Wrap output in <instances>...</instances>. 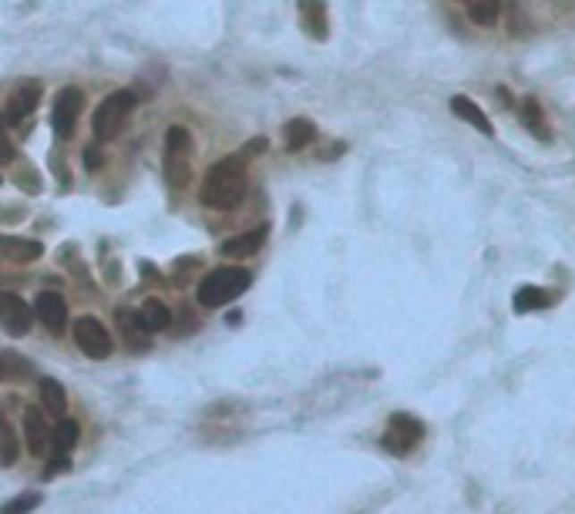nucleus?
Returning <instances> with one entry per match:
<instances>
[{
  "instance_id": "obj_1",
  "label": "nucleus",
  "mask_w": 575,
  "mask_h": 514,
  "mask_svg": "<svg viewBox=\"0 0 575 514\" xmlns=\"http://www.w3.org/2000/svg\"><path fill=\"white\" fill-rule=\"evenodd\" d=\"M242 192H246V158L242 155H229V158L216 162L206 172L199 198L209 209H233L242 198Z\"/></svg>"
},
{
  "instance_id": "obj_2",
  "label": "nucleus",
  "mask_w": 575,
  "mask_h": 514,
  "mask_svg": "<svg viewBox=\"0 0 575 514\" xmlns=\"http://www.w3.org/2000/svg\"><path fill=\"white\" fill-rule=\"evenodd\" d=\"M253 286V273L242 269V265H223V269H212L209 276L199 282V303L206 309H219V306L233 303L236 296Z\"/></svg>"
},
{
  "instance_id": "obj_3",
  "label": "nucleus",
  "mask_w": 575,
  "mask_h": 514,
  "mask_svg": "<svg viewBox=\"0 0 575 514\" xmlns=\"http://www.w3.org/2000/svg\"><path fill=\"white\" fill-rule=\"evenodd\" d=\"M135 105H139V91H131V88H122V91H114V95L105 97L98 105V112H95V122H91L95 139L98 141L118 139L128 122V114L135 112Z\"/></svg>"
},
{
  "instance_id": "obj_4",
  "label": "nucleus",
  "mask_w": 575,
  "mask_h": 514,
  "mask_svg": "<svg viewBox=\"0 0 575 514\" xmlns=\"http://www.w3.org/2000/svg\"><path fill=\"white\" fill-rule=\"evenodd\" d=\"M189 172H192V135L175 125L165 135V175L175 189H182L189 185Z\"/></svg>"
},
{
  "instance_id": "obj_5",
  "label": "nucleus",
  "mask_w": 575,
  "mask_h": 514,
  "mask_svg": "<svg viewBox=\"0 0 575 514\" xmlns=\"http://www.w3.org/2000/svg\"><path fill=\"white\" fill-rule=\"evenodd\" d=\"M424 437V427L418 417H407V414H393L391 424H387V431L380 437V444L387 454H397V458H404L414 451V444Z\"/></svg>"
},
{
  "instance_id": "obj_6",
  "label": "nucleus",
  "mask_w": 575,
  "mask_h": 514,
  "mask_svg": "<svg viewBox=\"0 0 575 514\" xmlns=\"http://www.w3.org/2000/svg\"><path fill=\"white\" fill-rule=\"evenodd\" d=\"M74 343H78V350H81L85 357H91V360H105L114 350L105 323L95 320V316H81V320L74 323Z\"/></svg>"
},
{
  "instance_id": "obj_7",
  "label": "nucleus",
  "mask_w": 575,
  "mask_h": 514,
  "mask_svg": "<svg viewBox=\"0 0 575 514\" xmlns=\"http://www.w3.org/2000/svg\"><path fill=\"white\" fill-rule=\"evenodd\" d=\"M81 105H85V95L78 88H61L55 97V108H51V128H55L57 139H71L74 131V122L81 114Z\"/></svg>"
},
{
  "instance_id": "obj_8",
  "label": "nucleus",
  "mask_w": 575,
  "mask_h": 514,
  "mask_svg": "<svg viewBox=\"0 0 575 514\" xmlns=\"http://www.w3.org/2000/svg\"><path fill=\"white\" fill-rule=\"evenodd\" d=\"M30 323H34V309L14 292H0V326L11 336H24Z\"/></svg>"
},
{
  "instance_id": "obj_9",
  "label": "nucleus",
  "mask_w": 575,
  "mask_h": 514,
  "mask_svg": "<svg viewBox=\"0 0 575 514\" xmlns=\"http://www.w3.org/2000/svg\"><path fill=\"white\" fill-rule=\"evenodd\" d=\"M34 316L51 330V333H64V326H68V303H64V296L55 290H44L38 299H34Z\"/></svg>"
},
{
  "instance_id": "obj_10",
  "label": "nucleus",
  "mask_w": 575,
  "mask_h": 514,
  "mask_svg": "<svg viewBox=\"0 0 575 514\" xmlns=\"http://www.w3.org/2000/svg\"><path fill=\"white\" fill-rule=\"evenodd\" d=\"M24 441H28V454L30 458H44L51 451V427L38 407L24 410Z\"/></svg>"
},
{
  "instance_id": "obj_11",
  "label": "nucleus",
  "mask_w": 575,
  "mask_h": 514,
  "mask_svg": "<svg viewBox=\"0 0 575 514\" xmlns=\"http://www.w3.org/2000/svg\"><path fill=\"white\" fill-rule=\"evenodd\" d=\"M41 105V81H24L7 97V122H24Z\"/></svg>"
},
{
  "instance_id": "obj_12",
  "label": "nucleus",
  "mask_w": 575,
  "mask_h": 514,
  "mask_svg": "<svg viewBox=\"0 0 575 514\" xmlns=\"http://www.w3.org/2000/svg\"><path fill=\"white\" fill-rule=\"evenodd\" d=\"M269 236V225H256L249 232H242V236H233L223 242V256L229 259H246V256H256V252L263 249V242Z\"/></svg>"
},
{
  "instance_id": "obj_13",
  "label": "nucleus",
  "mask_w": 575,
  "mask_h": 514,
  "mask_svg": "<svg viewBox=\"0 0 575 514\" xmlns=\"http://www.w3.org/2000/svg\"><path fill=\"white\" fill-rule=\"evenodd\" d=\"M300 4V21L313 41H326L330 24H326V0H296Z\"/></svg>"
},
{
  "instance_id": "obj_14",
  "label": "nucleus",
  "mask_w": 575,
  "mask_h": 514,
  "mask_svg": "<svg viewBox=\"0 0 575 514\" xmlns=\"http://www.w3.org/2000/svg\"><path fill=\"white\" fill-rule=\"evenodd\" d=\"M44 256V246L38 239H17V236H0V259L7 263H34Z\"/></svg>"
},
{
  "instance_id": "obj_15",
  "label": "nucleus",
  "mask_w": 575,
  "mask_h": 514,
  "mask_svg": "<svg viewBox=\"0 0 575 514\" xmlns=\"http://www.w3.org/2000/svg\"><path fill=\"white\" fill-rule=\"evenodd\" d=\"M451 112L458 114L461 122H468V125H471V128H478V131H481L485 139H491V135H495V128H491L488 114L481 112V108H478L475 101H471V97L454 95V97H451Z\"/></svg>"
},
{
  "instance_id": "obj_16",
  "label": "nucleus",
  "mask_w": 575,
  "mask_h": 514,
  "mask_svg": "<svg viewBox=\"0 0 575 514\" xmlns=\"http://www.w3.org/2000/svg\"><path fill=\"white\" fill-rule=\"evenodd\" d=\"M139 323L148 330V333H162L172 326V309L162 299H148V303L139 309Z\"/></svg>"
},
{
  "instance_id": "obj_17",
  "label": "nucleus",
  "mask_w": 575,
  "mask_h": 514,
  "mask_svg": "<svg viewBox=\"0 0 575 514\" xmlns=\"http://www.w3.org/2000/svg\"><path fill=\"white\" fill-rule=\"evenodd\" d=\"M41 400H44V410H47L51 417L61 420L68 414V393H64V387H61L57 380H51V376L41 380Z\"/></svg>"
},
{
  "instance_id": "obj_18",
  "label": "nucleus",
  "mask_w": 575,
  "mask_h": 514,
  "mask_svg": "<svg viewBox=\"0 0 575 514\" xmlns=\"http://www.w3.org/2000/svg\"><path fill=\"white\" fill-rule=\"evenodd\" d=\"M283 139H286V152H303L309 141L317 139V128L307 118H293L283 131Z\"/></svg>"
},
{
  "instance_id": "obj_19",
  "label": "nucleus",
  "mask_w": 575,
  "mask_h": 514,
  "mask_svg": "<svg viewBox=\"0 0 575 514\" xmlns=\"http://www.w3.org/2000/svg\"><path fill=\"white\" fill-rule=\"evenodd\" d=\"M521 125L532 131V139H538V141L552 139V131H548V125H545V114H542V108H538L535 97H525V105H521Z\"/></svg>"
},
{
  "instance_id": "obj_20",
  "label": "nucleus",
  "mask_w": 575,
  "mask_h": 514,
  "mask_svg": "<svg viewBox=\"0 0 575 514\" xmlns=\"http://www.w3.org/2000/svg\"><path fill=\"white\" fill-rule=\"evenodd\" d=\"M78 444V424L71 417L57 420L55 434H51V447H55V458H68V451Z\"/></svg>"
},
{
  "instance_id": "obj_21",
  "label": "nucleus",
  "mask_w": 575,
  "mask_h": 514,
  "mask_svg": "<svg viewBox=\"0 0 575 514\" xmlns=\"http://www.w3.org/2000/svg\"><path fill=\"white\" fill-rule=\"evenodd\" d=\"M512 303H515V313H538V309H545L552 303V296L545 290H538V286H521Z\"/></svg>"
},
{
  "instance_id": "obj_22",
  "label": "nucleus",
  "mask_w": 575,
  "mask_h": 514,
  "mask_svg": "<svg viewBox=\"0 0 575 514\" xmlns=\"http://www.w3.org/2000/svg\"><path fill=\"white\" fill-rule=\"evenodd\" d=\"M468 17L478 28H491L502 17V0H468Z\"/></svg>"
},
{
  "instance_id": "obj_23",
  "label": "nucleus",
  "mask_w": 575,
  "mask_h": 514,
  "mask_svg": "<svg viewBox=\"0 0 575 514\" xmlns=\"http://www.w3.org/2000/svg\"><path fill=\"white\" fill-rule=\"evenodd\" d=\"M17 458H21V444H17L11 424H7V420H4V414H0V468H11V464H17Z\"/></svg>"
},
{
  "instance_id": "obj_24",
  "label": "nucleus",
  "mask_w": 575,
  "mask_h": 514,
  "mask_svg": "<svg viewBox=\"0 0 575 514\" xmlns=\"http://www.w3.org/2000/svg\"><path fill=\"white\" fill-rule=\"evenodd\" d=\"M118 320H122V330H125V343L128 350H148V330L139 323V316H135V323H131V316L128 313H118Z\"/></svg>"
},
{
  "instance_id": "obj_25",
  "label": "nucleus",
  "mask_w": 575,
  "mask_h": 514,
  "mask_svg": "<svg viewBox=\"0 0 575 514\" xmlns=\"http://www.w3.org/2000/svg\"><path fill=\"white\" fill-rule=\"evenodd\" d=\"M30 367L17 353H0V380H17V376H24Z\"/></svg>"
},
{
  "instance_id": "obj_26",
  "label": "nucleus",
  "mask_w": 575,
  "mask_h": 514,
  "mask_svg": "<svg viewBox=\"0 0 575 514\" xmlns=\"http://www.w3.org/2000/svg\"><path fill=\"white\" fill-rule=\"evenodd\" d=\"M38 504H41V494H21V498H14L11 504H4L0 514H28L34 511Z\"/></svg>"
},
{
  "instance_id": "obj_27",
  "label": "nucleus",
  "mask_w": 575,
  "mask_h": 514,
  "mask_svg": "<svg viewBox=\"0 0 575 514\" xmlns=\"http://www.w3.org/2000/svg\"><path fill=\"white\" fill-rule=\"evenodd\" d=\"M14 141L7 139V131H4V122H0V165H11L14 162Z\"/></svg>"
},
{
  "instance_id": "obj_28",
  "label": "nucleus",
  "mask_w": 575,
  "mask_h": 514,
  "mask_svg": "<svg viewBox=\"0 0 575 514\" xmlns=\"http://www.w3.org/2000/svg\"><path fill=\"white\" fill-rule=\"evenodd\" d=\"M71 468V460L68 458H55L51 464H47V471H44V481H51L55 474H64Z\"/></svg>"
},
{
  "instance_id": "obj_29",
  "label": "nucleus",
  "mask_w": 575,
  "mask_h": 514,
  "mask_svg": "<svg viewBox=\"0 0 575 514\" xmlns=\"http://www.w3.org/2000/svg\"><path fill=\"white\" fill-rule=\"evenodd\" d=\"M263 148H266V139H253V141H249V145H246V148H242V152H239V155H242V158H253V155H259V152H263Z\"/></svg>"
},
{
  "instance_id": "obj_30",
  "label": "nucleus",
  "mask_w": 575,
  "mask_h": 514,
  "mask_svg": "<svg viewBox=\"0 0 575 514\" xmlns=\"http://www.w3.org/2000/svg\"><path fill=\"white\" fill-rule=\"evenodd\" d=\"M85 162H88V168H98V162H101V155H98V148H88V155H85Z\"/></svg>"
},
{
  "instance_id": "obj_31",
  "label": "nucleus",
  "mask_w": 575,
  "mask_h": 514,
  "mask_svg": "<svg viewBox=\"0 0 575 514\" xmlns=\"http://www.w3.org/2000/svg\"><path fill=\"white\" fill-rule=\"evenodd\" d=\"M495 97L502 101V108H508V91H505V88H498V91H495Z\"/></svg>"
}]
</instances>
